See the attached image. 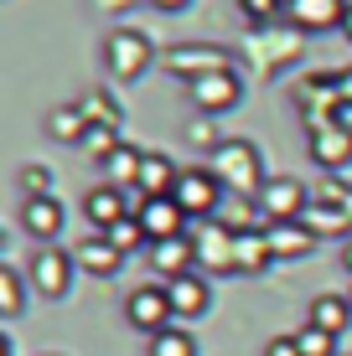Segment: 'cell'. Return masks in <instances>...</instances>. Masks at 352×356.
<instances>
[{
  "label": "cell",
  "instance_id": "cell-1",
  "mask_svg": "<svg viewBox=\"0 0 352 356\" xmlns=\"http://www.w3.org/2000/svg\"><path fill=\"white\" fill-rule=\"evenodd\" d=\"M208 170L223 181L228 191H238V196H259L264 191V165H259V150H254L249 140H223L213 150Z\"/></svg>",
  "mask_w": 352,
  "mask_h": 356
},
{
  "label": "cell",
  "instance_id": "cell-7",
  "mask_svg": "<svg viewBox=\"0 0 352 356\" xmlns=\"http://www.w3.org/2000/svg\"><path fill=\"white\" fill-rule=\"evenodd\" d=\"M140 222L151 232V243H171V238H187V212H181L176 196H155V202H140Z\"/></svg>",
  "mask_w": 352,
  "mask_h": 356
},
{
  "label": "cell",
  "instance_id": "cell-16",
  "mask_svg": "<svg viewBox=\"0 0 352 356\" xmlns=\"http://www.w3.org/2000/svg\"><path fill=\"white\" fill-rule=\"evenodd\" d=\"M42 124H47L52 140H63V145H83V140H89V129H93L89 114H83V104H57Z\"/></svg>",
  "mask_w": 352,
  "mask_h": 356
},
{
  "label": "cell",
  "instance_id": "cell-35",
  "mask_svg": "<svg viewBox=\"0 0 352 356\" xmlns=\"http://www.w3.org/2000/svg\"><path fill=\"white\" fill-rule=\"evenodd\" d=\"M347 268H352V248H347Z\"/></svg>",
  "mask_w": 352,
  "mask_h": 356
},
{
  "label": "cell",
  "instance_id": "cell-29",
  "mask_svg": "<svg viewBox=\"0 0 352 356\" xmlns=\"http://www.w3.org/2000/svg\"><path fill=\"white\" fill-rule=\"evenodd\" d=\"M238 10H244L249 21H270V16L285 10V0H238Z\"/></svg>",
  "mask_w": 352,
  "mask_h": 356
},
{
  "label": "cell",
  "instance_id": "cell-12",
  "mask_svg": "<svg viewBox=\"0 0 352 356\" xmlns=\"http://www.w3.org/2000/svg\"><path fill=\"white\" fill-rule=\"evenodd\" d=\"M352 0H285L290 21H296L300 31H326V26H342Z\"/></svg>",
  "mask_w": 352,
  "mask_h": 356
},
{
  "label": "cell",
  "instance_id": "cell-32",
  "mask_svg": "<svg viewBox=\"0 0 352 356\" xmlns=\"http://www.w3.org/2000/svg\"><path fill=\"white\" fill-rule=\"evenodd\" d=\"M332 78H337V104H352V67L332 72Z\"/></svg>",
  "mask_w": 352,
  "mask_h": 356
},
{
  "label": "cell",
  "instance_id": "cell-25",
  "mask_svg": "<svg viewBox=\"0 0 352 356\" xmlns=\"http://www.w3.org/2000/svg\"><path fill=\"white\" fill-rule=\"evenodd\" d=\"M151 356H197V341L181 325H171V330H161V336H151Z\"/></svg>",
  "mask_w": 352,
  "mask_h": 356
},
{
  "label": "cell",
  "instance_id": "cell-13",
  "mask_svg": "<svg viewBox=\"0 0 352 356\" xmlns=\"http://www.w3.org/2000/svg\"><path fill=\"white\" fill-rule=\"evenodd\" d=\"M192 264H197V238H171V243H151V268L171 284V279L192 274Z\"/></svg>",
  "mask_w": 352,
  "mask_h": 356
},
{
  "label": "cell",
  "instance_id": "cell-21",
  "mask_svg": "<svg viewBox=\"0 0 352 356\" xmlns=\"http://www.w3.org/2000/svg\"><path fill=\"white\" fill-rule=\"evenodd\" d=\"M181 181V170H171V161H161V155H145V170H140V186L135 196L140 202H155V196H171Z\"/></svg>",
  "mask_w": 352,
  "mask_h": 356
},
{
  "label": "cell",
  "instance_id": "cell-26",
  "mask_svg": "<svg viewBox=\"0 0 352 356\" xmlns=\"http://www.w3.org/2000/svg\"><path fill=\"white\" fill-rule=\"evenodd\" d=\"M104 238L114 243L119 253H130V248H140V243H151V232H145V222H140V217H125V222H114V227L104 232Z\"/></svg>",
  "mask_w": 352,
  "mask_h": 356
},
{
  "label": "cell",
  "instance_id": "cell-18",
  "mask_svg": "<svg viewBox=\"0 0 352 356\" xmlns=\"http://www.w3.org/2000/svg\"><path fill=\"white\" fill-rule=\"evenodd\" d=\"M234 243H238V227H217V222H213V227L197 238V259L223 274V268H234Z\"/></svg>",
  "mask_w": 352,
  "mask_h": 356
},
{
  "label": "cell",
  "instance_id": "cell-34",
  "mask_svg": "<svg viewBox=\"0 0 352 356\" xmlns=\"http://www.w3.org/2000/svg\"><path fill=\"white\" fill-rule=\"evenodd\" d=\"M342 31H347V36H352V6H347V16H342Z\"/></svg>",
  "mask_w": 352,
  "mask_h": 356
},
{
  "label": "cell",
  "instance_id": "cell-3",
  "mask_svg": "<svg viewBox=\"0 0 352 356\" xmlns=\"http://www.w3.org/2000/svg\"><path fill=\"white\" fill-rule=\"evenodd\" d=\"M254 202L264 207V217H270V222H300V217H306V207H311V202H306V186H300L296 176H270Z\"/></svg>",
  "mask_w": 352,
  "mask_h": 356
},
{
  "label": "cell",
  "instance_id": "cell-17",
  "mask_svg": "<svg viewBox=\"0 0 352 356\" xmlns=\"http://www.w3.org/2000/svg\"><path fill=\"white\" fill-rule=\"evenodd\" d=\"M166 300H171V315H187V321H192V315L208 310L213 294H208V284H202L197 274H181V279H171V284H166Z\"/></svg>",
  "mask_w": 352,
  "mask_h": 356
},
{
  "label": "cell",
  "instance_id": "cell-23",
  "mask_svg": "<svg viewBox=\"0 0 352 356\" xmlns=\"http://www.w3.org/2000/svg\"><path fill=\"white\" fill-rule=\"evenodd\" d=\"M119 259H125V253H119L104 232H99V238H83V248H78V264L89 268V274H114Z\"/></svg>",
  "mask_w": 352,
  "mask_h": 356
},
{
  "label": "cell",
  "instance_id": "cell-6",
  "mask_svg": "<svg viewBox=\"0 0 352 356\" xmlns=\"http://www.w3.org/2000/svg\"><path fill=\"white\" fill-rule=\"evenodd\" d=\"M31 284L47 294V300H63L68 284H72V259L63 248H52V243H42L36 248V259H31Z\"/></svg>",
  "mask_w": 352,
  "mask_h": 356
},
{
  "label": "cell",
  "instance_id": "cell-11",
  "mask_svg": "<svg viewBox=\"0 0 352 356\" xmlns=\"http://www.w3.org/2000/svg\"><path fill=\"white\" fill-rule=\"evenodd\" d=\"M166 67H176L187 83L208 78V72H234V63H228V52H223V47H181V52L166 57Z\"/></svg>",
  "mask_w": 352,
  "mask_h": 356
},
{
  "label": "cell",
  "instance_id": "cell-24",
  "mask_svg": "<svg viewBox=\"0 0 352 356\" xmlns=\"http://www.w3.org/2000/svg\"><path fill=\"white\" fill-rule=\"evenodd\" d=\"M21 305H26V289H21V274L16 268H0V315H6V321H16L21 315Z\"/></svg>",
  "mask_w": 352,
  "mask_h": 356
},
{
  "label": "cell",
  "instance_id": "cell-15",
  "mask_svg": "<svg viewBox=\"0 0 352 356\" xmlns=\"http://www.w3.org/2000/svg\"><path fill=\"white\" fill-rule=\"evenodd\" d=\"M21 227H26L31 238L52 243L57 232H63V207H57L52 196H26V207H21Z\"/></svg>",
  "mask_w": 352,
  "mask_h": 356
},
{
  "label": "cell",
  "instance_id": "cell-19",
  "mask_svg": "<svg viewBox=\"0 0 352 356\" xmlns=\"http://www.w3.org/2000/svg\"><path fill=\"white\" fill-rule=\"evenodd\" d=\"M140 170H145V150H135V145H119L114 155L104 161V186H140Z\"/></svg>",
  "mask_w": 352,
  "mask_h": 356
},
{
  "label": "cell",
  "instance_id": "cell-2",
  "mask_svg": "<svg viewBox=\"0 0 352 356\" xmlns=\"http://www.w3.org/2000/svg\"><path fill=\"white\" fill-rule=\"evenodd\" d=\"M151 36L145 31H109L104 36V67L114 72V78H140L145 67H151Z\"/></svg>",
  "mask_w": 352,
  "mask_h": 356
},
{
  "label": "cell",
  "instance_id": "cell-5",
  "mask_svg": "<svg viewBox=\"0 0 352 356\" xmlns=\"http://www.w3.org/2000/svg\"><path fill=\"white\" fill-rule=\"evenodd\" d=\"M125 315H130V325H135V330H145V336H161V330H171V325H166V321H171L166 284H140V289L125 300Z\"/></svg>",
  "mask_w": 352,
  "mask_h": 356
},
{
  "label": "cell",
  "instance_id": "cell-27",
  "mask_svg": "<svg viewBox=\"0 0 352 356\" xmlns=\"http://www.w3.org/2000/svg\"><path fill=\"white\" fill-rule=\"evenodd\" d=\"M296 341H300V356H337V336H326L321 325H306Z\"/></svg>",
  "mask_w": 352,
  "mask_h": 356
},
{
  "label": "cell",
  "instance_id": "cell-20",
  "mask_svg": "<svg viewBox=\"0 0 352 356\" xmlns=\"http://www.w3.org/2000/svg\"><path fill=\"white\" fill-rule=\"evenodd\" d=\"M311 325H321L326 336H342L352 325V300L347 294H316L311 300Z\"/></svg>",
  "mask_w": 352,
  "mask_h": 356
},
{
  "label": "cell",
  "instance_id": "cell-33",
  "mask_svg": "<svg viewBox=\"0 0 352 356\" xmlns=\"http://www.w3.org/2000/svg\"><path fill=\"white\" fill-rule=\"evenodd\" d=\"M151 6H155V10H181L187 0H151Z\"/></svg>",
  "mask_w": 352,
  "mask_h": 356
},
{
  "label": "cell",
  "instance_id": "cell-10",
  "mask_svg": "<svg viewBox=\"0 0 352 356\" xmlns=\"http://www.w3.org/2000/svg\"><path fill=\"white\" fill-rule=\"evenodd\" d=\"M192 88V104L197 108H208V114H223V108H234L238 104V72H208V78H197V83H187Z\"/></svg>",
  "mask_w": 352,
  "mask_h": 356
},
{
  "label": "cell",
  "instance_id": "cell-31",
  "mask_svg": "<svg viewBox=\"0 0 352 356\" xmlns=\"http://www.w3.org/2000/svg\"><path fill=\"white\" fill-rule=\"evenodd\" d=\"M264 356H300V341L296 336H275L270 346H264Z\"/></svg>",
  "mask_w": 352,
  "mask_h": 356
},
{
  "label": "cell",
  "instance_id": "cell-8",
  "mask_svg": "<svg viewBox=\"0 0 352 356\" xmlns=\"http://www.w3.org/2000/svg\"><path fill=\"white\" fill-rule=\"evenodd\" d=\"M311 161L321 170H342L352 165V124H326V129H311Z\"/></svg>",
  "mask_w": 352,
  "mask_h": 356
},
{
  "label": "cell",
  "instance_id": "cell-30",
  "mask_svg": "<svg viewBox=\"0 0 352 356\" xmlns=\"http://www.w3.org/2000/svg\"><path fill=\"white\" fill-rule=\"evenodd\" d=\"M47 181H52V176H47V165H26V170H21V186H26V196H47Z\"/></svg>",
  "mask_w": 352,
  "mask_h": 356
},
{
  "label": "cell",
  "instance_id": "cell-9",
  "mask_svg": "<svg viewBox=\"0 0 352 356\" xmlns=\"http://www.w3.org/2000/svg\"><path fill=\"white\" fill-rule=\"evenodd\" d=\"M83 217H89L99 232H109L114 222L135 217V202H125V191H119V186H93L89 196H83Z\"/></svg>",
  "mask_w": 352,
  "mask_h": 356
},
{
  "label": "cell",
  "instance_id": "cell-22",
  "mask_svg": "<svg viewBox=\"0 0 352 356\" xmlns=\"http://www.w3.org/2000/svg\"><path fill=\"white\" fill-rule=\"evenodd\" d=\"M270 264H275L270 238H264V232H238V243H234V268L259 274V268H270Z\"/></svg>",
  "mask_w": 352,
  "mask_h": 356
},
{
  "label": "cell",
  "instance_id": "cell-28",
  "mask_svg": "<svg viewBox=\"0 0 352 356\" xmlns=\"http://www.w3.org/2000/svg\"><path fill=\"white\" fill-rule=\"evenodd\" d=\"M83 150H89V155H99V165H104L109 155L119 150V140H114V129H109V124H93V129H89V140H83Z\"/></svg>",
  "mask_w": 352,
  "mask_h": 356
},
{
  "label": "cell",
  "instance_id": "cell-14",
  "mask_svg": "<svg viewBox=\"0 0 352 356\" xmlns=\"http://www.w3.org/2000/svg\"><path fill=\"white\" fill-rule=\"evenodd\" d=\"M264 238H270L275 259H306V253L316 248V232H311L306 222H270V227H264Z\"/></svg>",
  "mask_w": 352,
  "mask_h": 356
},
{
  "label": "cell",
  "instance_id": "cell-36",
  "mask_svg": "<svg viewBox=\"0 0 352 356\" xmlns=\"http://www.w3.org/2000/svg\"><path fill=\"white\" fill-rule=\"evenodd\" d=\"M347 300H352V294H347Z\"/></svg>",
  "mask_w": 352,
  "mask_h": 356
},
{
  "label": "cell",
  "instance_id": "cell-4",
  "mask_svg": "<svg viewBox=\"0 0 352 356\" xmlns=\"http://www.w3.org/2000/svg\"><path fill=\"white\" fill-rule=\"evenodd\" d=\"M171 196L181 202V212H187V217H213L217 202H223V181H217L208 165H202V170H181V181H176Z\"/></svg>",
  "mask_w": 352,
  "mask_h": 356
}]
</instances>
